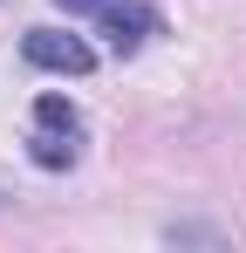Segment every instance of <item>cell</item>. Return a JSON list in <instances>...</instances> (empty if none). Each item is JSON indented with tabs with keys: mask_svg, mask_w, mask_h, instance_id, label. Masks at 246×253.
Here are the masks:
<instances>
[{
	"mask_svg": "<svg viewBox=\"0 0 246 253\" xmlns=\"http://www.w3.org/2000/svg\"><path fill=\"white\" fill-rule=\"evenodd\" d=\"M55 7H69V14H96L103 0H55Z\"/></svg>",
	"mask_w": 246,
	"mask_h": 253,
	"instance_id": "cell-5",
	"label": "cell"
},
{
	"mask_svg": "<svg viewBox=\"0 0 246 253\" xmlns=\"http://www.w3.org/2000/svg\"><path fill=\"white\" fill-rule=\"evenodd\" d=\"M96 21H103V35H110V48H117V55H137V48L164 28L158 7H144V0H123V7H117V0H103V7H96Z\"/></svg>",
	"mask_w": 246,
	"mask_h": 253,
	"instance_id": "cell-2",
	"label": "cell"
},
{
	"mask_svg": "<svg viewBox=\"0 0 246 253\" xmlns=\"http://www.w3.org/2000/svg\"><path fill=\"white\" fill-rule=\"evenodd\" d=\"M21 55H28L35 69H55V76H89V69H96V48L82 42V35H62V28L21 35Z\"/></svg>",
	"mask_w": 246,
	"mask_h": 253,
	"instance_id": "cell-1",
	"label": "cell"
},
{
	"mask_svg": "<svg viewBox=\"0 0 246 253\" xmlns=\"http://www.w3.org/2000/svg\"><path fill=\"white\" fill-rule=\"evenodd\" d=\"M35 130H55V137H82V110L69 103V96H35Z\"/></svg>",
	"mask_w": 246,
	"mask_h": 253,
	"instance_id": "cell-4",
	"label": "cell"
},
{
	"mask_svg": "<svg viewBox=\"0 0 246 253\" xmlns=\"http://www.w3.org/2000/svg\"><path fill=\"white\" fill-rule=\"evenodd\" d=\"M28 158H35L41 171H69L82 158V137H55V130H35L28 137Z\"/></svg>",
	"mask_w": 246,
	"mask_h": 253,
	"instance_id": "cell-3",
	"label": "cell"
}]
</instances>
